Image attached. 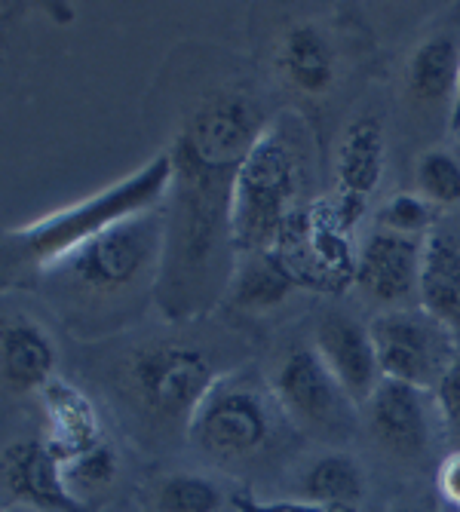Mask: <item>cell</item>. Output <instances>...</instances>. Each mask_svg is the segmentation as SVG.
I'll return each instance as SVG.
<instances>
[{"instance_id": "obj_1", "label": "cell", "mask_w": 460, "mask_h": 512, "mask_svg": "<svg viewBox=\"0 0 460 512\" xmlns=\"http://www.w3.org/2000/svg\"><path fill=\"white\" fill-rule=\"evenodd\" d=\"M172 188L166 203V243L157 276V304L166 316H200L234 283L240 252L230 224L234 175L203 166L169 148Z\"/></svg>"}, {"instance_id": "obj_2", "label": "cell", "mask_w": 460, "mask_h": 512, "mask_svg": "<svg viewBox=\"0 0 460 512\" xmlns=\"http://www.w3.org/2000/svg\"><path fill=\"white\" fill-rule=\"evenodd\" d=\"M172 172V154H157L151 163H145L114 188L43 221H34L25 230H16V234L7 237V252L40 270L53 267L80 243L99 237L102 230L160 209L172 188Z\"/></svg>"}, {"instance_id": "obj_3", "label": "cell", "mask_w": 460, "mask_h": 512, "mask_svg": "<svg viewBox=\"0 0 460 512\" xmlns=\"http://www.w3.org/2000/svg\"><path fill=\"white\" fill-rule=\"evenodd\" d=\"M304 154L295 138L276 123L264 126L249 157L234 175L230 191V224L234 246L243 255H264L280 237L289 218L304 209Z\"/></svg>"}, {"instance_id": "obj_4", "label": "cell", "mask_w": 460, "mask_h": 512, "mask_svg": "<svg viewBox=\"0 0 460 512\" xmlns=\"http://www.w3.org/2000/svg\"><path fill=\"white\" fill-rule=\"evenodd\" d=\"M166 243V212L154 209L126 218L99 237L71 249L62 261L46 270H59L71 289L89 295H117L142 283L145 276H160Z\"/></svg>"}, {"instance_id": "obj_5", "label": "cell", "mask_w": 460, "mask_h": 512, "mask_svg": "<svg viewBox=\"0 0 460 512\" xmlns=\"http://www.w3.org/2000/svg\"><path fill=\"white\" fill-rule=\"evenodd\" d=\"M295 289L344 292L356 283L359 249L350 243V230L338 221L332 206L298 209L267 252Z\"/></svg>"}, {"instance_id": "obj_6", "label": "cell", "mask_w": 460, "mask_h": 512, "mask_svg": "<svg viewBox=\"0 0 460 512\" xmlns=\"http://www.w3.org/2000/svg\"><path fill=\"white\" fill-rule=\"evenodd\" d=\"M368 332L387 381L436 390L448 365L457 359L454 332L424 307L384 310L368 322Z\"/></svg>"}, {"instance_id": "obj_7", "label": "cell", "mask_w": 460, "mask_h": 512, "mask_svg": "<svg viewBox=\"0 0 460 512\" xmlns=\"http://www.w3.org/2000/svg\"><path fill=\"white\" fill-rule=\"evenodd\" d=\"M188 430L203 454L221 463L246 460L267 445L273 414L258 390L240 381H218L191 417Z\"/></svg>"}, {"instance_id": "obj_8", "label": "cell", "mask_w": 460, "mask_h": 512, "mask_svg": "<svg viewBox=\"0 0 460 512\" xmlns=\"http://www.w3.org/2000/svg\"><path fill=\"white\" fill-rule=\"evenodd\" d=\"M129 375L138 399L154 414L188 424L218 384L209 356L184 344H157L142 350L132 359Z\"/></svg>"}, {"instance_id": "obj_9", "label": "cell", "mask_w": 460, "mask_h": 512, "mask_svg": "<svg viewBox=\"0 0 460 512\" xmlns=\"http://www.w3.org/2000/svg\"><path fill=\"white\" fill-rule=\"evenodd\" d=\"M273 399L289 421L319 433H341L359 408L313 347L292 350L273 375Z\"/></svg>"}, {"instance_id": "obj_10", "label": "cell", "mask_w": 460, "mask_h": 512, "mask_svg": "<svg viewBox=\"0 0 460 512\" xmlns=\"http://www.w3.org/2000/svg\"><path fill=\"white\" fill-rule=\"evenodd\" d=\"M267 123H261L255 105L243 96H215L203 102L194 117L184 123V129L175 138V151L188 154L191 160L237 172L243 160L249 157L252 145Z\"/></svg>"}, {"instance_id": "obj_11", "label": "cell", "mask_w": 460, "mask_h": 512, "mask_svg": "<svg viewBox=\"0 0 460 512\" xmlns=\"http://www.w3.org/2000/svg\"><path fill=\"white\" fill-rule=\"evenodd\" d=\"M421 261H424V240L390 234V230L375 227L368 240L359 246L356 286L372 301L387 304L390 310L408 307L411 298H418Z\"/></svg>"}, {"instance_id": "obj_12", "label": "cell", "mask_w": 460, "mask_h": 512, "mask_svg": "<svg viewBox=\"0 0 460 512\" xmlns=\"http://www.w3.org/2000/svg\"><path fill=\"white\" fill-rule=\"evenodd\" d=\"M4 491L28 512H86L62 460L40 439H16L4 448Z\"/></svg>"}, {"instance_id": "obj_13", "label": "cell", "mask_w": 460, "mask_h": 512, "mask_svg": "<svg viewBox=\"0 0 460 512\" xmlns=\"http://www.w3.org/2000/svg\"><path fill=\"white\" fill-rule=\"evenodd\" d=\"M313 350L329 365V371L356 405H365L384 381L372 332L347 313L332 310L316 322Z\"/></svg>"}, {"instance_id": "obj_14", "label": "cell", "mask_w": 460, "mask_h": 512, "mask_svg": "<svg viewBox=\"0 0 460 512\" xmlns=\"http://www.w3.org/2000/svg\"><path fill=\"white\" fill-rule=\"evenodd\" d=\"M384 129L375 117H359L347 126L338 148V221L350 230L384 178Z\"/></svg>"}, {"instance_id": "obj_15", "label": "cell", "mask_w": 460, "mask_h": 512, "mask_svg": "<svg viewBox=\"0 0 460 512\" xmlns=\"http://www.w3.org/2000/svg\"><path fill=\"white\" fill-rule=\"evenodd\" d=\"M368 427L375 439L396 457H421L430 445V411L427 390L399 381H381L365 402Z\"/></svg>"}, {"instance_id": "obj_16", "label": "cell", "mask_w": 460, "mask_h": 512, "mask_svg": "<svg viewBox=\"0 0 460 512\" xmlns=\"http://www.w3.org/2000/svg\"><path fill=\"white\" fill-rule=\"evenodd\" d=\"M418 301L451 332L460 329V237L448 227L436 224L424 240Z\"/></svg>"}, {"instance_id": "obj_17", "label": "cell", "mask_w": 460, "mask_h": 512, "mask_svg": "<svg viewBox=\"0 0 460 512\" xmlns=\"http://www.w3.org/2000/svg\"><path fill=\"white\" fill-rule=\"evenodd\" d=\"M0 365L4 381L16 393H34L53 384L56 371V344L40 325L28 319H16L0 338Z\"/></svg>"}, {"instance_id": "obj_18", "label": "cell", "mask_w": 460, "mask_h": 512, "mask_svg": "<svg viewBox=\"0 0 460 512\" xmlns=\"http://www.w3.org/2000/svg\"><path fill=\"white\" fill-rule=\"evenodd\" d=\"M43 405L46 417H50V436L46 445L53 448V454L65 463L86 448L105 442L102 427H99V414L92 411V405L71 387L65 384H50L43 390Z\"/></svg>"}, {"instance_id": "obj_19", "label": "cell", "mask_w": 460, "mask_h": 512, "mask_svg": "<svg viewBox=\"0 0 460 512\" xmlns=\"http://www.w3.org/2000/svg\"><path fill=\"white\" fill-rule=\"evenodd\" d=\"M460 50L448 34L427 37L408 62V92L424 105H454Z\"/></svg>"}, {"instance_id": "obj_20", "label": "cell", "mask_w": 460, "mask_h": 512, "mask_svg": "<svg viewBox=\"0 0 460 512\" xmlns=\"http://www.w3.org/2000/svg\"><path fill=\"white\" fill-rule=\"evenodd\" d=\"M286 77L310 96H322L335 80V53L316 25H295L280 46Z\"/></svg>"}, {"instance_id": "obj_21", "label": "cell", "mask_w": 460, "mask_h": 512, "mask_svg": "<svg viewBox=\"0 0 460 512\" xmlns=\"http://www.w3.org/2000/svg\"><path fill=\"white\" fill-rule=\"evenodd\" d=\"M362 491H365V479H362L359 463L344 451L322 454L301 476V494L316 503L356 509L362 500Z\"/></svg>"}, {"instance_id": "obj_22", "label": "cell", "mask_w": 460, "mask_h": 512, "mask_svg": "<svg viewBox=\"0 0 460 512\" xmlns=\"http://www.w3.org/2000/svg\"><path fill=\"white\" fill-rule=\"evenodd\" d=\"M295 292V283L280 270L267 252L264 255H243L230 283V298L246 310H267L283 304Z\"/></svg>"}, {"instance_id": "obj_23", "label": "cell", "mask_w": 460, "mask_h": 512, "mask_svg": "<svg viewBox=\"0 0 460 512\" xmlns=\"http://www.w3.org/2000/svg\"><path fill=\"white\" fill-rule=\"evenodd\" d=\"M154 503H157V512H221L224 494L206 476L175 473L157 485Z\"/></svg>"}, {"instance_id": "obj_24", "label": "cell", "mask_w": 460, "mask_h": 512, "mask_svg": "<svg viewBox=\"0 0 460 512\" xmlns=\"http://www.w3.org/2000/svg\"><path fill=\"white\" fill-rule=\"evenodd\" d=\"M62 467H65V479H68L71 491L83 500L86 494L102 491V488H108L117 479L120 457H117V451L108 442H99V445L86 448L83 454L65 460Z\"/></svg>"}, {"instance_id": "obj_25", "label": "cell", "mask_w": 460, "mask_h": 512, "mask_svg": "<svg viewBox=\"0 0 460 512\" xmlns=\"http://www.w3.org/2000/svg\"><path fill=\"white\" fill-rule=\"evenodd\" d=\"M418 194L439 206H457L460 203V160L442 148L427 151L418 160Z\"/></svg>"}, {"instance_id": "obj_26", "label": "cell", "mask_w": 460, "mask_h": 512, "mask_svg": "<svg viewBox=\"0 0 460 512\" xmlns=\"http://www.w3.org/2000/svg\"><path fill=\"white\" fill-rule=\"evenodd\" d=\"M378 227L390 230V234H402V237H418L427 240L436 227V206L427 203L421 194L402 191L396 197H390L381 212H378Z\"/></svg>"}, {"instance_id": "obj_27", "label": "cell", "mask_w": 460, "mask_h": 512, "mask_svg": "<svg viewBox=\"0 0 460 512\" xmlns=\"http://www.w3.org/2000/svg\"><path fill=\"white\" fill-rule=\"evenodd\" d=\"M230 506L237 512H356L350 506H332V503H316V500H258L252 494H234Z\"/></svg>"}, {"instance_id": "obj_28", "label": "cell", "mask_w": 460, "mask_h": 512, "mask_svg": "<svg viewBox=\"0 0 460 512\" xmlns=\"http://www.w3.org/2000/svg\"><path fill=\"white\" fill-rule=\"evenodd\" d=\"M436 408L442 414V421L460 436V353L448 365V371L436 387Z\"/></svg>"}, {"instance_id": "obj_29", "label": "cell", "mask_w": 460, "mask_h": 512, "mask_svg": "<svg viewBox=\"0 0 460 512\" xmlns=\"http://www.w3.org/2000/svg\"><path fill=\"white\" fill-rule=\"evenodd\" d=\"M436 485H439L442 500H448L451 506L460 509V451H454L442 460Z\"/></svg>"}, {"instance_id": "obj_30", "label": "cell", "mask_w": 460, "mask_h": 512, "mask_svg": "<svg viewBox=\"0 0 460 512\" xmlns=\"http://www.w3.org/2000/svg\"><path fill=\"white\" fill-rule=\"evenodd\" d=\"M448 123H451L454 132H460V74H457V92H454V105H451Z\"/></svg>"}, {"instance_id": "obj_31", "label": "cell", "mask_w": 460, "mask_h": 512, "mask_svg": "<svg viewBox=\"0 0 460 512\" xmlns=\"http://www.w3.org/2000/svg\"><path fill=\"white\" fill-rule=\"evenodd\" d=\"M390 512H424V509H418V506H396V509H390Z\"/></svg>"}]
</instances>
